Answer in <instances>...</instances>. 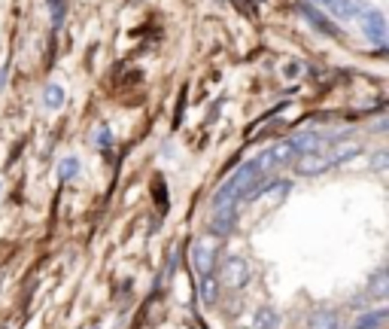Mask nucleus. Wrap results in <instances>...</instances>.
<instances>
[{
    "label": "nucleus",
    "instance_id": "1",
    "mask_svg": "<svg viewBox=\"0 0 389 329\" xmlns=\"http://www.w3.org/2000/svg\"><path fill=\"white\" fill-rule=\"evenodd\" d=\"M192 265L201 278L213 274V265H216V241L213 238H198L192 244Z\"/></svg>",
    "mask_w": 389,
    "mask_h": 329
},
{
    "label": "nucleus",
    "instance_id": "2",
    "mask_svg": "<svg viewBox=\"0 0 389 329\" xmlns=\"http://www.w3.org/2000/svg\"><path fill=\"white\" fill-rule=\"evenodd\" d=\"M222 283H225L228 290H244L249 283V262L244 256H228V259L222 262Z\"/></svg>",
    "mask_w": 389,
    "mask_h": 329
},
{
    "label": "nucleus",
    "instance_id": "3",
    "mask_svg": "<svg viewBox=\"0 0 389 329\" xmlns=\"http://www.w3.org/2000/svg\"><path fill=\"white\" fill-rule=\"evenodd\" d=\"M292 168L298 177H317V174L322 171H329L331 168V159H329V153H301L298 159L292 162Z\"/></svg>",
    "mask_w": 389,
    "mask_h": 329
},
{
    "label": "nucleus",
    "instance_id": "4",
    "mask_svg": "<svg viewBox=\"0 0 389 329\" xmlns=\"http://www.w3.org/2000/svg\"><path fill=\"white\" fill-rule=\"evenodd\" d=\"M292 9H295V13H298V15H301V18H304V22H308L310 27H317L319 34H326V37H338V27L331 25L329 18L322 15L319 9L313 6V4H308V0H295V4H292Z\"/></svg>",
    "mask_w": 389,
    "mask_h": 329
},
{
    "label": "nucleus",
    "instance_id": "5",
    "mask_svg": "<svg viewBox=\"0 0 389 329\" xmlns=\"http://www.w3.org/2000/svg\"><path fill=\"white\" fill-rule=\"evenodd\" d=\"M362 31L365 37L371 40L374 46H386V18L381 9H365V15H362Z\"/></svg>",
    "mask_w": 389,
    "mask_h": 329
},
{
    "label": "nucleus",
    "instance_id": "6",
    "mask_svg": "<svg viewBox=\"0 0 389 329\" xmlns=\"http://www.w3.org/2000/svg\"><path fill=\"white\" fill-rule=\"evenodd\" d=\"M253 329H280V311L271 305H262L253 314Z\"/></svg>",
    "mask_w": 389,
    "mask_h": 329
},
{
    "label": "nucleus",
    "instance_id": "7",
    "mask_svg": "<svg viewBox=\"0 0 389 329\" xmlns=\"http://www.w3.org/2000/svg\"><path fill=\"white\" fill-rule=\"evenodd\" d=\"M235 228V207H216V217L210 223L213 235H228Z\"/></svg>",
    "mask_w": 389,
    "mask_h": 329
},
{
    "label": "nucleus",
    "instance_id": "8",
    "mask_svg": "<svg viewBox=\"0 0 389 329\" xmlns=\"http://www.w3.org/2000/svg\"><path fill=\"white\" fill-rule=\"evenodd\" d=\"M386 317H389L386 308H381V311H365V314L353 323V329H381L386 323Z\"/></svg>",
    "mask_w": 389,
    "mask_h": 329
},
{
    "label": "nucleus",
    "instance_id": "9",
    "mask_svg": "<svg viewBox=\"0 0 389 329\" xmlns=\"http://www.w3.org/2000/svg\"><path fill=\"white\" fill-rule=\"evenodd\" d=\"M329 9H331V15L341 18V22H347V18H353L359 13V6L353 4V0H322Z\"/></svg>",
    "mask_w": 389,
    "mask_h": 329
},
{
    "label": "nucleus",
    "instance_id": "10",
    "mask_svg": "<svg viewBox=\"0 0 389 329\" xmlns=\"http://www.w3.org/2000/svg\"><path fill=\"white\" fill-rule=\"evenodd\" d=\"M368 296H374L377 302H383L389 296V274H386V269H381L371 278V283H368Z\"/></svg>",
    "mask_w": 389,
    "mask_h": 329
},
{
    "label": "nucleus",
    "instance_id": "11",
    "mask_svg": "<svg viewBox=\"0 0 389 329\" xmlns=\"http://www.w3.org/2000/svg\"><path fill=\"white\" fill-rule=\"evenodd\" d=\"M43 107H46V110H58V107H64V89L58 86V82H49V86L43 89Z\"/></svg>",
    "mask_w": 389,
    "mask_h": 329
},
{
    "label": "nucleus",
    "instance_id": "12",
    "mask_svg": "<svg viewBox=\"0 0 389 329\" xmlns=\"http://www.w3.org/2000/svg\"><path fill=\"white\" fill-rule=\"evenodd\" d=\"M359 153H362V150H359V143H338L335 150H329V159H331V164H341V162L356 159Z\"/></svg>",
    "mask_w": 389,
    "mask_h": 329
},
{
    "label": "nucleus",
    "instance_id": "13",
    "mask_svg": "<svg viewBox=\"0 0 389 329\" xmlns=\"http://www.w3.org/2000/svg\"><path fill=\"white\" fill-rule=\"evenodd\" d=\"M201 296H204L207 305H216L219 302V278H213V274L201 278Z\"/></svg>",
    "mask_w": 389,
    "mask_h": 329
},
{
    "label": "nucleus",
    "instance_id": "14",
    "mask_svg": "<svg viewBox=\"0 0 389 329\" xmlns=\"http://www.w3.org/2000/svg\"><path fill=\"white\" fill-rule=\"evenodd\" d=\"M310 329H335L338 326V314L335 311H317V314L310 317Z\"/></svg>",
    "mask_w": 389,
    "mask_h": 329
},
{
    "label": "nucleus",
    "instance_id": "15",
    "mask_svg": "<svg viewBox=\"0 0 389 329\" xmlns=\"http://www.w3.org/2000/svg\"><path fill=\"white\" fill-rule=\"evenodd\" d=\"M79 174V159H73V155H67L61 164H58V180H64V183H70L73 177Z\"/></svg>",
    "mask_w": 389,
    "mask_h": 329
},
{
    "label": "nucleus",
    "instance_id": "16",
    "mask_svg": "<svg viewBox=\"0 0 389 329\" xmlns=\"http://www.w3.org/2000/svg\"><path fill=\"white\" fill-rule=\"evenodd\" d=\"M49 13H52V25L58 27L64 22V13H67V0H49Z\"/></svg>",
    "mask_w": 389,
    "mask_h": 329
},
{
    "label": "nucleus",
    "instance_id": "17",
    "mask_svg": "<svg viewBox=\"0 0 389 329\" xmlns=\"http://www.w3.org/2000/svg\"><path fill=\"white\" fill-rule=\"evenodd\" d=\"M386 162H389V153H386V150H377L374 159H371V168H374V171H383Z\"/></svg>",
    "mask_w": 389,
    "mask_h": 329
},
{
    "label": "nucleus",
    "instance_id": "18",
    "mask_svg": "<svg viewBox=\"0 0 389 329\" xmlns=\"http://www.w3.org/2000/svg\"><path fill=\"white\" fill-rule=\"evenodd\" d=\"M95 141H98L100 146H110V141H113V137H110V131H107V128H100V134L95 137Z\"/></svg>",
    "mask_w": 389,
    "mask_h": 329
},
{
    "label": "nucleus",
    "instance_id": "19",
    "mask_svg": "<svg viewBox=\"0 0 389 329\" xmlns=\"http://www.w3.org/2000/svg\"><path fill=\"white\" fill-rule=\"evenodd\" d=\"M308 4H322V0H308Z\"/></svg>",
    "mask_w": 389,
    "mask_h": 329
}]
</instances>
